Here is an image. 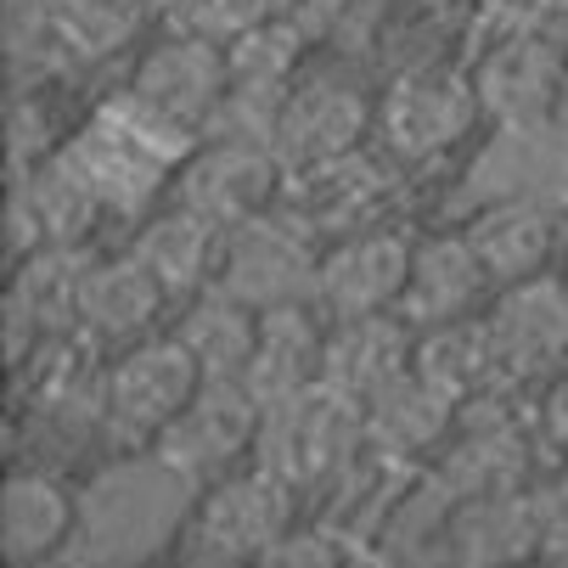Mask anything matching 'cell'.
Wrapping results in <instances>:
<instances>
[{
    "label": "cell",
    "mask_w": 568,
    "mask_h": 568,
    "mask_svg": "<svg viewBox=\"0 0 568 568\" xmlns=\"http://www.w3.org/2000/svg\"><path fill=\"white\" fill-rule=\"evenodd\" d=\"M529 540H535V524H529V513L518 507V496H507V490H496V496H467L462 524H456V546H467L462 557L496 562V557H518Z\"/></svg>",
    "instance_id": "cell-23"
},
{
    "label": "cell",
    "mask_w": 568,
    "mask_h": 568,
    "mask_svg": "<svg viewBox=\"0 0 568 568\" xmlns=\"http://www.w3.org/2000/svg\"><path fill=\"white\" fill-rule=\"evenodd\" d=\"M412 355H417V327L399 310L333 321L327 327V372H321V383L338 388L344 399H355L366 412L394 377L412 372Z\"/></svg>",
    "instance_id": "cell-13"
},
{
    "label": "cell",
    "mask_w": 568,
    "mask_h": 568,
    "mask_svg": "<svg viewBox=\"0 0 568 568\" xmlns=\"http://www.w3.org/2000/svg\"><path fill=\"white\" fill-rule=\"evenodd\" d=\"M490 298H496V282L473 254L467 231L412 236V271H405V293H399V315L412 327H439V321L478 315Z\"/></svg>",
    "instance_id": "cell-12"
},
{
    "label": "cell",
    "mask_w": 568,
    "mask_h": 568,
    "mask_svg": "<svg viewBox=\"0 0 568 568\" xmlns=\"http://www.w3.org/2000/svg\"><path fill=\"white\" fill-rule=\"evenodd\" d=\"M260 434H265L260 394L242 377H209L186 412L158 434L152 456L192 484H209L220 473H236V462L248 450H260Z\"/></svg>",
    "instance_id": "cell-4"
},
{
    "label": "cell",
    "mask_w": 568,
    "mask_h": 568,
    "mask_svg": "<svg viewBox=\"0 0 568 568\" xmlns=\"http://www.w3.org/2000/svg\"><path fill=\"white\" fill-rule=\"evenodd\" d=\"M366 434V412L355 399H344L338 388L315 383L282 405L265 412V434H260V450L265 456L260 467H271L276 478L287 484H310L321 473H333L344 462V450Z\"/></svg>",
    "instance_id": "cell-11"
},
{
    "label": "cell",
    "mask_w": 568,
    "mask_h": 568,
    "mask_svg": "<svg viewBox=\"0 0 568 568\" xmlns=\"http://www.w3.org/2000/svg\"><path fill=\"white\" fill-rule=\"evenodd\" d=\"M557 12H562V18H568V0H557Z\"/></svg>",
    "instance_id": "cell-26"
},
{
    "label": "cell",
    "mask_w": 568,
    "mask_h": 568,
    "mask_svg": "<svg viewBox=\"0 0 568 568\" xmlns=\"http://www.w3.org/2000/svg\"><path fill=\"white\" fill-rule=\"evenodd\" d=\"M282 181H287V164L271 141L225 135V141H209L186 158V170L175 181V203H192L197 214L236 231V225L265 220L276 209Z\"/></svg>",
    "instance_id": "cell-9"
},
{
    "label": "cell",
    "mask_w": 568,
    "mask_h": 568,
    "mask_svg": "<svg viewBox=\"0 0 568 568\" xmlns=\"http://www.w3.org/2000/svg\"><path fill=\"white\" fill-rule=\"evenodd\" d=\"M377 119V102L349 85L344 73H304L282 91L276 113H271V146L282 152L287 170L321 164V158H338L366 146Z\"/></svg>",
    "instance_id": "cell-10"
},
{
    "label": "cell",
    "mask_w": 568,
    "mask_h": 568,
    "mask_svg": "<svg viewBox=\"0 0 568 568\" xmlns=\"http://www.w3.org/2000/svg\"><path fill=\"white\" fill-rule=\"evenodd\" d=\"M209 383V372L197 366V355L181 344V333H146L135 344L119 349V361L102 377V417L113 434L135 439V445H158L192 394Z\"/></svg>",
    "instance_id": "cell-2"
},
{
    "label": "cell",
    "mask_w": 568,
    "mask_h": 568,
    "mask_svg": "<svg viewBox=\"0 0 568 568\" xmlns=\"http://www.w3.org/2000/svg\"><path fill=\"white\" fill-rule=\"evenodd\" d=\"M265 18H271V0H170V29L214 40V45H236Z\"/></svg>",
    "instance_id": "cell-24"
},
{
    "label": "cell",
    "mask_w": 568,
    "mask_h": 568,
    "mask_svg": "<svg viewBox=\"0 0 568 568\" xmlns=\"http://www.w3.org/2000/svg\"><path fill=\"white\" fill-rule=\"evenodd\" d=\"M321 304H271L260 310V338H254V355H248V372H242V383H248L260 394V405L271 412V405L304 394L321 383V372H327V327L315 321Z\"/></svg>",
    "instance_id": "cell-14"
},
{
    "label": "cell",
    "mask_w": 568,
    "mask_h": 568,
    "mask_svg": "<svg viewBox=\"0 0 568 568\" xmlns=\"http://www.w3.org/2000/svg\"><path fill=\"white\" fill-rule=\"evenodd\" d=\"M540 423L557 445H568V366L546 383V399H540Z\"/></svg>",
    "instance_id": "cell-25"
},
{
    "label": "cell",
    "mask_w": 568,
    "mask_h": 568,
    "mask_svg": "<svg viewBox=\"0 0 568 568\" xmlns=\"http://www.w3.org/2000/svg\"><path fill=\"white\" fill-rule=\"evenodd\" d=\"M225 225L220 220H209V214H197L192 203H175V209H164L158 220H146L141 225V236H135V260L170 287V298L175 293H192V287H203L209 276H220V260H225Z\"/></svg>",
    "instance_id": "cell-18"
},
{
    "label": "cell",
    "mask_w": 568,
    "mask_h": 568,
    "mask_svg": "<svg viewBox=\"0 0 568 568\" xmlns=\"http://www.w3.org/2000/svg\"><path fill=\"white\" fill-rule=\"evenodd\" d=\"M557 91L568 97V51H551L535 34L501 45L478 73L484 108H501V113H540Z\"/></svg>",
    "instance_id": "cell-20"
},
{
    "label": "cell",
    "mask_w": 568,
    "mask_h": 568,
    "mask_svg": "<svg viewBox=\"0 0 568 568\" xmlns=\"http://www.w3.org/2000/svg\"><path fill=\"white\" fill-rule=\"evenodd\" d=\"M164 298H170V287L158 282L135 254H124V260L91 265L85 276H79L73 315L85 321V333H97V338H108V344L124 349V344H135V338L152 333V321H158V310H164Z\"/></svg>",
    "instance_id": "cell-17"
},
{
    "label": "cell",
    "mask_w": 568,
    "mask_h": 568,
    "mask_svg": "<svg viewBox=\"0 0 568 568\" xmlns=\"http://www.w3.org/2000/svg\"><path fill=\"white\" fill-rule=\"evenodd\" d=\"M225 97H231V57H225V45L181 34V29H170L130 73V102L146 119L164 124L170 135L197 130Z\"/></svg>",
    "instance_id": "cell-8"
},
{
    "label": "cell",
    "mask_w": 568,
    "mask_h": 568,
    "mask_svg": "<svg viewBox=\"0 0 568 568\" xmlns=\"http://www.w3.org/2000/svg\"><path fill=\"white\" fill-rule=\"evenodd\" d=\"M383 209H388V170L366 146H355L338 158H321V164L287 170L271 214H282L310 242H333V236H349L361 225H377Z\"/></svg>",
    "instance_id": "cell-7"
},
{
    "label": "cell",
    "mask_w": 568,
    "mask_h": 568,
    "mask_svg": "<svg viewBox=\"0 0 568 568\" xmlns=\"http://www.w3.org/2000/svg\"><path fill=\"white\" fill-rule=\"evenodd\" d=\"M405 271H412V236L394 225H361L349 236L321 242L310 298L327 321H355V315H383L399 310Z\"/></svg>",
    "instance_id": "cell-6"
},
{
    "label": "cell",
    "mask_w": 568,
    "mask_h": 568,
    "mask_svg": "<svg viewBox=\"0 0 568 568\" xmlns=\"http://www.w3.org/2000/svg\"><path fill=\"white\" fill-rule=\"evenodd\" d=\"M79 529V496L51 473H12L0 490V546L7 562H51Z\"/></svg>",
    "instance_id": "cell-16"
},
{
    "label": "cell",
    "mask_w": 568,
    "mask_h": 568,
    "mask_svg": "<svg viewBox=\"0 0 568 568\" xmlns=\"http://www.w3.org/2000/svg\"><path fill=\"white\" fill-rule=\"evenodd\" d=\"M467 242L473 254L484 260L496 287H513V282H529V276H546L557 271V254H562V220H551L540 203L529 197H501V203H484L467 225Z\"/></svg>",
    "instance_id": "cell-15"
},
{
    "label": "cell",
    "mask_w": 568,
    "mask_h": 568,
    "mask_svg": "<svg viewBox=\"0 0 568 568\" xmlns=\"http://www.w3.org/2000/svg\"><path fill=\"white\" fill-rule=\"evenodd\" d=\"M412 372L428 377L445 399L467 405L478 394H496V349H490V327H484V310L462 315V321H439V327H417V355Z\"/></svg>",
    "instance_id": "cell-19"
},
{
    "label": "cell",
    "mask_w": 568,
    "mask_h": 568,
    "mask_svg": "<svg viewBox=\"0 0 568 568\" xmlns=\"http://www.w3.org/2000/svg\"><path fill=\"white\" fill-rule=\"evenodd\" d=\"M478 108H484L478 79H467L450 62H423V68H405L399 79H388V91L377 97L372 135L399 164H423V158L456 146L473 130Z\"/></svg>",
    "instance_id": "cell-3"
},
{
    "label": "cell",
    "mask_w": 568,
    "mask_h": 568,
    "mask_svg": "<svg viewBox=\"0 0 568 568\" xmlns=\"http://www.w3.org/2000/svg\"><path fill=\"white\" fill-rule=\"evenodd\" d=\"M562 282H568V265H562Z\"/></svg>",
    "instance_id": "cell-27"
},
{
    "label": "cell",
    "mask_w": 568,
    "mask_h": 568,
    "mask_svg": "<svg viewBox=\"0 0 568 568\" xmlns=\"http://www.w3.org/2000/svg\"><path fill=\"white\" fill-rule=\"evenodd\" d=\"M562 51H568V45H562Z\"/></svg>",
    "instance_id": "cell-29"
},
{
    "label": "cell",
    "mask_w": 568,
    "mask_h": 568,
    "mask_svg": "<svg viewBox=\"0 0 568 568\" xmlns=\"http://www.w3.org/2000/svg\"><path fill=\"white\" fill-rule=\"evenodd\" d=\"M175 333L209 377H242L248 372V355H254V338H260V310L242 304L225 287H214L186 310V321Z\"/></svg>",
    "instance_id": "cell-21"
},
{
    "label": "cell",
    "mask_w": 568,
    "mask_h": 568,
    "mask_svg": "<svg viewBox=\"0 0 568 568\" xmlns=\"http://www.w3.org/2000/svg\"><path fill=\"white\" fill-rule=\"evenodd\" d=\"M484 327H490L501 388L551 383L568 366V282H562V271L496 287V298L484 304Z\"/></svg>",
    "instance_id": "cell-5"
},
{
    "label": "cell",
    "mask_w": 568,
    "mask_h": 568,
    "mask_svg": "<svg viewBox=\"0 0 568 568\" xmlns=\"http://www.w3.org/2000/svg\"><path fill=\"white\" fill-rule=\"evenodd\" d=\"M450 412H462V405L445 399L428 377L405 372V377H394V383L366 405V439L388 445L394 456H412V450H423V445L439 439V428L450 423Z\"/></svg>",
    "instance_id": "cell-22"
},
{
    "label": "cell",
    "mask_w": 568,
    "mask_h": 568,
    "mask_svg": "<svg viewBox=\"0 0 568 568\" xmlns=\"http://www.w3.org/2000/svg\"><path fill=\"white\" fill-rule=\"evenodd\" d=\"M293 484L276 478L271 467L254 473H220L209 478V490L186 507L175 551L181 562L197 568H236V562H271V551L293 529Z\"/></svg>",
    "instance_id": "cell-1"
},
{
    "label": "cell",
    "mask_w": 568,
    "mask_h": 568,
    "mask_svg": "<svg viewBox=\"0 0 568 568\" xmlns=\"http://www.w3.org/2000/svg\"><path fill=\"white\" fill-rule=\"evenodd\" d=\"M562 225H568V214H562Z\"/></svg>",
    "instance_id": "cell-28"
}]
</instances>
